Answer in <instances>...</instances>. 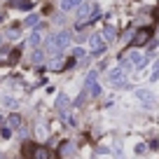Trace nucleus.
Segmentation results:
<instances>
[{
	"label": "nucleus",
	"instance_id": "dca6fc26",
	"mask_svg": "<svg viewBox=\"0 0 159 159\" xmlns=\"http://www.w3.org/2000/svg\"><path fill=\"white\" fill-rule=\"evenodd\" d=\"M84 98H87V89H82V94L77 96V101H75V105H82V103H84Z\"/></svg>",
	"mask_w": 159,
	"mask_h": 159
},
{
	"label": "nucleus",
	"instance_id": "4468645a",
	"mask_svg": "<svg viewBox=\"0 0 159 159\" xmlns=\"http://www.w3.org/2000/svg\"><path fill=\"white\" fill-rule=\"evenodd\" d=\"M73 59H75V61H77V59H84V49H82V47L73 49Z\"/></svg>",
	"mask_w": 159,
	"mask_h": 159
},
{
	"label": "nucleus",
	"instance_id": "aec40b11",
	"mask_svg": "<svg viewBox=\"0 0 159 159\" xmlns=\"http://www.w3.org/2000/svg\"><path fill=\"white\" fill-rule=\"evenodd\" d=\"M105 38H108V40H110V38H115V33H112V28H105Z\"/></svg>",
	"mask_w": 159,
	"mask_h": 159
},
{
	"label": "nucleus",
	"instance_id": "7ed1b4c3",
	"mask_svg": "<svg viewBox=\"0 0 159 159\" xmlns=\"http://www.w3.org/2000/svg\"><path fill=\"white\" fill-rule=\"evenodd\" d=\"M77 10V21H84V19H89L91 14H98V7H94V5H80V7H75Z\"/></svg>",
	"mask_w": 159,
	"mask_h": 159
},
{
	"label": "nucleus",
	"instance_id": "20e7f679",
	"mask_svg": "<svg viewBox=\"0 0 159 159\" xmlns=\"http://www.w3.org/2000/svg\"><path fill=\"white\" fill-rule=\"evenodd\" d=\"M134 96L140 101V103H145V105H152V103H154L152 91H148V89H136V91H134Z\"/></svg>",
	"mask_w": 159,
	"mask_h": 159
},
{
	"label": "nucleus",
	"instance_id": "a211bd4d",
	"mask_svg": "<svg viewBox=\"0 0 159 159\" xmlns=\"http://www.w3.org/2000/svg\"><path fill=\"white\" fill-rule=\"evenodd\" d=\"M35 21H38V16H35V14H33V16H28V19H26V21H24V26H33V24H35Z\"/></svg>",
	"mask_w": 159,
	"mask_h": 159
},
{
	"label": "nucleus",
	"instance_id": "1a4fd4ad",
	"mask_svg": "<svg viewBox=\"0 0 159 159\" xmlns=\"http://www.w3.org/2000/svg\"><path fill=\"white\" fill-rule=\"evenodd\" d=\"M82 5V0H61V10L63 12H70V10H75V7H80Z\"/></svg>",
	"mask_w": 159,
	"mask_h": 159
},
{
	"label": "nucleus",
	"instance_id": "ddd939ff",
	"mask_svg": "<svg viewBox=\"0 0 159 159\" xmlns=\"http://www.w3.org/2000/svg\"><path fill=\"white\" fill-rule=\"evenodd\" d=\"M33 61H35V63H40V61H45V52L40 49V47L35 49V54H33Z\"/></svg>",
	"mask_w": 159,
	"mask_h": 159
},
{
	"label": "nucleus",
	"instance_id": "4be33fe9",
	"mask_svg": "<svg viewBox=\"0 0 159 159\" xmlns=\"http://www.w3.org/2000/svg\"><path fill=\"white\" fill-rule=\"evenodd\" d=\"M0 159H2V157H0Z\"/></svg>",
	"mask_w": 159,
	"mask_h": 159
},
{
	"label": "nucleus",
	"instance_id": "9b49d317",
	"mask_svg": "<svg viewBox=\"0 0 159 159\" xmlns=\"http://www.w3.org/2000/svg\"><path fill=\"white\" fill-rule=\"evenodd\" d=\"M12 7H19V10H30L33 7V0H10Z\"/></svg>",
	"mask_w": 159,
	"mask_h": 159
},
{
	"label": "nucleus",
	"instance_id": "f257e3e1",
	"mask_svg": "<svg viewBox=\"0 0 159 159\" xmlns=\"http://www.w3.org/2000/svg\"><path fill=\"white\" fill-rule=\"evenodd\" d=\"M24 154H26V159H49L52 157V152L47 148H42V145H33V143L24 145Z\"/></svg>",
	"mask_w": 159,
	"mask_h": 159
},
{
	"label": "nucleus",
	"instance_id": "0eeeda50",
	"mask_svg": "<svg viewBox=\"0 0 159 159\" xmlns=\"http://www.w3.org/2000/svg\"><path fill=\"white\" fill-rule=\"evenodd\" d=\"M40 42H42V28H35V30H33V35H30V40H28V45L38 49Z\"/></svg>",
	"mask_w": 159,
	"mask_h": 159
},
{
	"label": "nucleus",
	"instance_id": "f8f14e48",
	"mask_svg": "<svg viewBox=\"0 0 159 159\" xmlns=\"http://www.w3.org/2000/svg\"><path fill=\"white\" fill-rule=\"evenodd\" d=\"M7 122H10L12 129H21V117H19V115H10V119H7Z\"/></svg>",
	"mask_w": 159,
	"mask_h": 159
},
{
	"label": "nucleus",
	"instance_id": "9d476101",
	"mask_svg": "<svg viewBox=\"0 0 159 159\" xmlns=\"http://www.w3.org/2000/svg\"><path fill=\"white\" fill-rule=\"evenodd\" d=\"M68 103H70L68 96H66V94H59V98H56V108H59L61 112H66V110H68Z\"/></svg>",
	"mask_w": 159,
	"mask_h": 159
},
{
	"label": "nucleus",
	"instance_id": "39448f33",
	"mask_svg": "<svg viewBox=\"0 0 159 159\" xmlns=\"http://www.w3.org/2000/svg\"><path fill=\"white\" fill-rule=\"evenodd\" d=\"M108 80L112 82V84H117V87H124V70H122V68L110 70V73H108Z\"/></svg>",
	"mask_w": 159,
	"mask_h": 159
},
{
	"label": "nucleus",
	"instance_id": "6ab92c4d",
	"mask_svg": "<svg viewBox=\"0 0 159 159\" xmlns=\"http://www.w3.org/2000/svg\"><path fill=\"white\" fill-rule=\"evenodd\" d=\"M94 80H96V70H91V73H89V77H87V87H89L91 82H94Z\"/></svg>",
	"mask_w": 159,
	"mask_h": 159
},
{
	"label": "nucleus",
	"instance_id": "f3484780",
	"mask_svg": "<svg viewBox=\"0 0 159 159\" xmlns=\"http://www.w3.org/2000/svg\"><path fill=\"white\" fill-rule=\"evenodd\" d=\"M157 75H159V59L154 61V66H152V80L157 77Z\"/></svg>",
	"mask_w": 159,
	"mask_h": 159
},
{
	"label": "nucleus",
	"instance_id": "6e6552de",
	"mask_svg": "<svg viewBox=\"0 0 159 159\" xmlns=\"http://www.w3.org/2000/svg\"><path fill=\"white\" fill-rule=\"evenodd\" d=\"M129 63H131V66H136V68H140V66L145 63V56L140 54V52H134V54L129 56Z\"/></svg>",
	"mask_w": 159,
	"mask_h": 159
},
{
	"label": "nucleus",
	"instance_id": "423d86ee",
	"mask_svg": "<svg viewBox=\"0 0 159 159\" xmlns=\"http://www.w3.org/2000/svg\"><path fill=\"white\" fill-rule=\"evenodd\" d=\"M91 49H94L96 56L105 54V45H103V40H101V35H94V38H91Z\"/></svg>",
	"mask_w": 159,
	"mask_h": 159
},
{
	"label": "nucleus",
	"instance_id": "412c9836",
	"mask_svg": "<svg viewBox=\"0 0 159 159\" xmlns=\"http://www.w3.org/2000/svg\"><path fill=\"white\" fill-rule=\"evenodd\" d=\"M0 40H2V38H0Z\"/></svg>",
	"mask_w": 159,
	"mask_h": 159
},
{
	"label": "nucleus",
	"instance_id": "f03ea898",
	"mask_svg": "<svg viewBox=\"0 0 159 159\" xmlns=\"http://www.w3.org/2000/svg\"><path fill=\"white\" fill-rule=\"evenodd\" d=\"M150 38H152V28H138L134 35V47H143L150 42Z\"/></svg>",
	"mask_w": 159,
	"mask_h": 159
},
{
	"label": "nucleus",
	"instance_id": "2eb2a0df",
	"mask_svg": "<svg viewBox=\"0 0 159 159\" xmlns=\"http://www.w3.org/2000/svg\"><path fill=\"white\" fill-rule=\"evenodd\" d=\"M87 89L91 91V96H98V94H101V87H98V84H94V82H91V84L87 87Z\"/></svg>",
	"mask_w": 159,
	"mask_h": 159
}]
</instances>
